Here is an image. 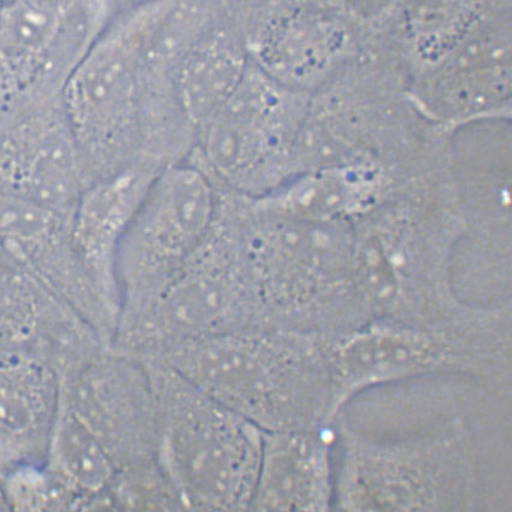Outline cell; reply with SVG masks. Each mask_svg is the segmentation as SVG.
<instances>
[{"mask_svg": "<svg viewBox=\"0 0 512 512\" xmlns=\"http://www.w3.org/2000/svg\"><path fill=\"white\" fill-rule=\"evenodd\" d=\"M58 380L60 403L97 439L119 474L158 462L160 410L144 360L108 344Z\"/></svg>", "mask_w": 512, "mask_h": 512, "instance_id": "cell-9", "label": "cell"}, {"mask_svg": "<svg viewBox=\"0 0 512 512\" xmlns=\"http://www.w3.org/2000/svg\"><path fill=\"white\" fill-rule=\"evenodd\" d=\"M268 329L241 250L238 223L220 199L213 231L144 314L116 325L111 345L160 360L199 339Z\"/></svg>", "mask_w": 512, "mask_h": 512, "instance_id": "cell-4", "label": "cell"}, {"mask_svg": "<svg viewBox=\"0 0 512 512\" xmlns=\"http://www.w3.org/2000/svg\"><path fill=\"white\" fill-rule=\"evenodd\" d=\"M144 361L160 410L158 462L182 510H250L261 467L262 429L167 364Z\"/></svg>", "mask_w": 512, "mask_h": 512, "instance_id": "cell-3", "label": "cell"}, {"mask_svg": "<svg viewBox=\"0 0 512 512\" xmlns=\"http://www.w3.org/2000/svg\"><path fill=\"white\" fill-rule=\"evenodd\" d=\"M162 168L140 162L94 180L70 219L76 256L108 308L119 315L116 264L123 239L153 179Z\"/></svg>", "mask_w": 512, "mask_h": 512, "instance_id": "cell-12", "label": "cell"}, {"mask_svg": "<svg viewBox=\"0 0 512 512\" xmlns=\"http://www.w3.org/2000/svg\"><path fill=\"white\" fill-rule=\"evenodd\" d=\"M220 190L192 158L157 173L123 239L116 264V323L144 314L215 226Z\"/></svg>", "mask_w": 512, "mask_h": 512, "instance_id": "cell-6", "label": "cell"}, {"mask_svg": "<svg viewBox=\"0 0 512 512\" xmlns=\"http://www.w3.org/2000/svg\"><path fill=\"white\" fill-rule=\"evenodd\" d=\"M293 109L275 82L247 73L227 103L199 129L190 158L223 191L261 184L290 147Z\"/></svg>", "mask_w": 512, "mask_h": 512, "instance_id": "cell-10", "label": "cell"}, {"mask_svg": "<svg viewBox=\"0 0 512 512\" xmlns=\"http://www.w3.org/2000/svg\"><path fill=\"white\" fill-rule=\"evenodd\" d=\"M64 110L88 184L143 161V91L137 17L117 11L63 87Z\"/></svg>", "mask_w": 512, "mask_h": 512, "instance_id": "cell-7", "label": "cell"}, {"mask_svg": "<svg viewBox=\"0 0 512 512\" xmlns=\"http://www.w3.org/2000/svg\"><path fill=\"white\" fill-rule=\"evenodd\" d=\"M87 185L63 87L29 85L0 110V192L72 219Z\"/></svg>", "mask_w": 512, "mask_h": 512, "instance_id": "cell-8", "label": "cell"}, {"mask_svg": "<svg viewBox=\"0 0 512 512\" xmlns=\"http://www.w3.org/2000/svg\"><path fill=\"white\" fill-rule=\"evenodd\" d=\"M247 69L245 40L227 13L187 51L176 70V97L194 137L237 91Z\"/></svg>", "mask_w": 512, "mask_h": 512, "instance_id": "cell-14", "label": "cell"}, {"mask_svg": "<svg viewBox=\"0 0 512 512\" xmlns=\"http://www.w3.org/2000/svg\"><path fill=\"white\" fill-rule=\"evenodd\" d=\"M319 431L264 432L250 510L325 511L334 502L332 441Z\"/></svg>", "mask_w": 512, "mask_h": 512, "instance_id": "cell-13", "label": "cell"}, {"mask_svg": "<svg viewBox=\"0 0 512 512\" xmlns=\"http://www.w3.org/2000/svg\"><path fill=\"white\" fill-rule=\"evenodd\" d=\"M60 400L49 358L33 347L0 345V428L46 453Z\"/></svg>", "mask_w": 512, "mask_h": 512, "instance_id": "cell-15", "label": "cell"}, {"mask_svg": "<svg viewBox=\"0 0 512 512\" xmlns=\"http://www.w3.org/2000/svg\"><path fill=\"white\" fill-rule=\"evenodd\" d=\"M339 411L370 388L435 375H463L488 385L508 382L509 338L467 329L379 327L319 332Z\"/></svg>", "mask_w": 512, "mask_h": 512, "instance_id": "cell-5", "label": "cell"}, {"mask_svg": "<svg viewBox=\"0 0 512 512\" xmlns=\"http://www.w3.org/2000/svg\"><path fill=\"white\" fill-rule=\"evenodd\" d=\"M157 361L263 432L319 431L331 428L339 413L317 332L216 335Z\"/></svg>", "mask_w": 512, "mask_h": 512, "instance_id": "cell-1", "label": "cell"}, {"mask_svg": "<svg viewBox=\"0 0 512 512\" xmlns=\"http://www.w3.org/2000/svg\"><path fill=\"white\" fill-rule=\"evenodd\" d=\"M0 260L57 294L100 337H113L116 316L76 256L70 237V217L0 192Z\"/></svg>", "mask_w": 512, "mask_h": 512, "instance_id": "cell-11", "label": "cell"}, {"mask_svg": "<svg viewBox=\"0 0 512 512\" xmlns=\"http://www.w3.org/2000/svg\"><path fill=\"white\" fill-rule=\"evenodd\" d=\"M445 420V419H444ZM441 420L425 433L372 437L338 425L343 457L334 474L341 510H475L481 503L479 432L491 417Z\"/></svg>", "mask_w": 512, "mask_h": 512, "instance_id": "cell-2", "label": "cell"}]
</instances>
